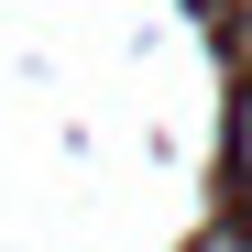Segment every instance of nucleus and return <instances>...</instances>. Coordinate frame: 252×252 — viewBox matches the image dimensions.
Returning a JSON list of instances; mask_svg holds the SVG:
<instances>
[{
  "mask_svg": "<svg viewBox=\"0 0 252 252\" xmlns=\"http://www.w3.org/2000/svg\"><path fill=\"white\" fill-rule=\"evenodd\" d=\"M230 164H241V187H252V88H241V121H230Z\"/></svg>",
  "mask_w": 252,
  "mask_h": 252,
  "instance_id": "nucleus-1",
  "label": "nucleus"
},
{
  "mask_svg": "<svg viewBox=\"0 0 252 252\" xmlns=\"http://www.w3.org/2000/svg\"><path fill=\"white\" fill-rule=\"evenodd\" d=\"M197 252H252V230H220V241H197Z\"/></svg>",
  "mask_w": 252,
  "mask_h": 252,
  "instance_id": "nucleus-2",
  "label": "nucleus"
}]
</instances>
